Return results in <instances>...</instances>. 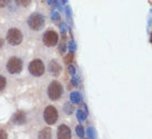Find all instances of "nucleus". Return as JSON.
Instances as JSON below:
<instances>
[{
  "mask_svg": "<svg viewBox=\"0 0 152 139\" xmlns=\"http://www.w3.org/2000/svg\"><path fill=\"white\" fill-rule=\"evenodd\" d=\"M27 26L28 29L33 32V33H39L41 32L46 24V17L44 13L40 11L32 12L27 19Z\"/></svg>",
  "mask_w": 152,
  "mask_h": 139,
  "instance_id": "f257e3e1",
  "label": "nucleus"
},
{
  "mask_svg": "<svg viewBox=\"0 0 152 139\" xmlns=\"http://www.w3.org/2000/svg\"><path fill=\"white\" fill-rule=\"evenodd\" d=\"M23 39H24V34H23L22 30L20 28H18V26H10L7 32H6L4 41L9 46L17 48L23 42Z\"/></svg>",
  "mask_w": 152,
  "mask_h": 139,
  "instance_id": "f03ea898",
  "label": "nucleus"
},
{
  "mask_svg": "<svg viewBox=\"0 0 152 139\" xmlns=\"http://www.w3.org/2000/svg\"><path fill=\"white\" fill-rule=\"evenodd\" d=\"M6 71L10 75H19L23 71V60L18 55H12L6 61Z\"/></svg>",
  "mask_w": 152,
  "mask_h": 139,
  "instance_id": "7ed1b4c3",
  "label": "nucleus"
},
{
  "mask_svg": "<svg viewBox=\"0 0 152 139\" xmlns=\"http://www.w3.org/2000/svg\"><path fill=\"white\" fill-rule=\"evenodd\" d=\"M46 94H48L49 99H51V101H58L63 96V94H64V86H63V84L61 82H58V81H52L48 85Z\"/></svg>",
  "mask_w": 152,
  "mask_h": 139,
  "instance_id": "20e7f679",
  "label": "nucleus"
},
{
  "mask_svg": "<svg viewBox=\"0 0 152 139\" xmlns=\"http://www.w3.org/2000/svg\"><path fill=\"white\" fill-rule=\"evenodd\" d=\"M28 71H29L31 75L34 76V77H41V76L45 74L46 72L45 63L39 57L33 59L28 65Z\"/></svg>",
  "mask_w": 152,
  "mask_h": 139,
  "instance_id": "39448f33",
  "label": "nucleus"
},
{
  "mask_svg": "<svg viewBox=\"0 0 152 139\" xmlns=\"http://www.w3.org/2000/svg\"><path fill=\"white\" fill-rule=\"evenodd\" d=\"M58 33L53 29H48L42 34V43L45 45L46 48H54L58 43Z\"/></svg>",
  "mask_w": 152,
  "mask_h": 139,
  "instance_id": "423d86ee",
  "label": "nucleus"
},
{
  "mask_svg": "<svg viewBox=\"0 0 152 139\" xmlns=\"http://www.w3.org/2000/svg\"><path fill=\"white\" fill-rule=\"evenodd\" d=\"M43 118L48 125H54L58 119V112L53 105H48L43 110Z\"/></svg>",
  "mask_w": 152,
  "mask_h": 139,
  "instance_id": "0eeeda50",
  "label": "nucleus"
},
{
  "mask_svg": "<svg viewBox=\"0 0 152 139\" xmlns=\"http://www.w3.org/2000/svg\"><path fill=\"white\" fill-rule=\"evenodd\" d=\"M48 70H49L50 74L53 76H60L62 74V65L57 60H51L48 65Z\"/></svg>",
  "mask_w": 152,
  "mask_h": 139,
  "instance_id": "6e6552de",
  "label": "nucleus"
},
{
  "mask_svg": "<svg viewBox=\"0 0 152 139\" xmlns=\"http://www.w3.org/2000/svg\"><path fill=\"white\" fill-rule=\"evenodd\" d=\"M57 138L60 139H71L72 138V130L65 124H62L57 128Z\"/></svg>",
  "mask_w": 152,
  "mask_h": 139,
  "instance_id": "1a4fd4ad",
  "label": "nucleus"
},
{
  "mask_svg": "<svg viewBox=\"0 0 152 139\" xmlns=\"http://www.w3.org/2000/svg\"><path fill=\"white\" fill-rule=\"evenodd\" d=\"M32 2V0H15V4L17 6L18 8H28L29 6L31 4Z\"/></svg>",
  "mask_w": 152,
  "mask_h": 139,
  "instance_id": "9d476101",
  "label": "nucleus"
},
{
  "mask_svg": "<svg viewBox=\"0 0 152 139\" xmlns=\"http://www.w3.org/2000/svg\"><path fill=\"white\" fill-rule=\"evenodd\" d=\"M6 87H7V79L0 74V93L4 92L6 90Z\"/></svg>",
  "mask_w": 152,
  "mask_h": 139,
  "instance_id": "9b49d317",
  "label": "nucleus"
},
{
  "mask_svg": "<svg viewBox=\"0 0 152 139\" xmlns=\"http://www.w3.org/2000/svg\"><path fill=\"white\" fill-rule=\"evenodd\" d=\"M51 134H52V130L50 129V128H45V129H43L41 132V135L39 136V137H43V138H50L51 137Z\"/></svg>",
  "mask_w": 152,
  "mask_h": 139,
  "instance_id": "f8f14e48",
  "label": "nucleus"
},
{
  "mask_svg": "<svg viewBox=\"0 0 152 139\" xmlns=\"http://www.w3.org/2000/svg\"><path fill=\"white\" fill-rule=\"evenodd\" d=\"M10 4H11V0H0V10L8 8Z\"/></svg>",
  "mask_w": 152,
  "mask_h": 139,
  "instance_id": "ddd939ff",
  "label": "nucleus"
},
{
  "mask_svg": "<svg viewBox=\"0 0 152 139\" xmlns=\"http://www.w3.org/2000/svg\"><path fill=\"white\" fill-rule=\"evenodd\" d=\"M72 101H74V103H80V94H78L77 92H74V93H72Z\"/></svg>",
  "mask_w": 152,
  "mask_h": 139,
  "instance_id": "4468645a",
  "label": "nucleus"
},
{
  "mask_svg": "<svg viewBox=\"0 0 152 139\" xmlns=\"http://www.w3.org/2000/svg\"><path fill=\"white\" fill-rule=\"evenodd\" d=\"M64 110L66 114H72L73 110H74V107H73L72 104H65Z\"/></svg>",
  "mask_w": 152,
  "mask_h": 139,
  "instance_id": "2eb2a0df",
  "label": "nucleus"
},
{
  "mask_svg": "<svg viewBox=\"0 0 152 139\" xmlns=\"http://www.w3.org/2000/svg\"><path fill=\"white\" fill-rule=\"evenodd\" d=\"M76 134H77V136H80V137H84V129L83 127L80 126V125H78L77 127H76Z\"/></svg>",
  "mask_w": 152,
  "mask_h": 139,
  "instance_id": "dca6fc26",
  "label": "nucleus"
},
{
  "mask_svg": "<svg viewBox=\"0 0 152 139\" xmlns=\"http://www.w3.org/2000/svg\"><path fill=\"white\" fill-rule=\"evenodd\" d=\"M4 38H2V37H1V35H0V50L2 49V48H4Z\"/></svg>",
  "mask_w": 152,
  "mask_h": 139,
  "instance_id": "f3484780",
  "label": "nucleus"
},
{
  "mask_svg": "<svg viewBox=\"0 0 152 139\" xmlns=\"http://www.w3.org/2000/svg\"><path fill=\"white\" fill-rule=\"evenodd\" d=\"M77 115H80V119H85V114L84 113H82V112H80V110H78V112H77Z\"/></svg>",
  "mask_w": 152,
  "mask_h": 139,
  "instance_id": "a211bd4d",
  "label": "nucleus"
}]
</instances>
